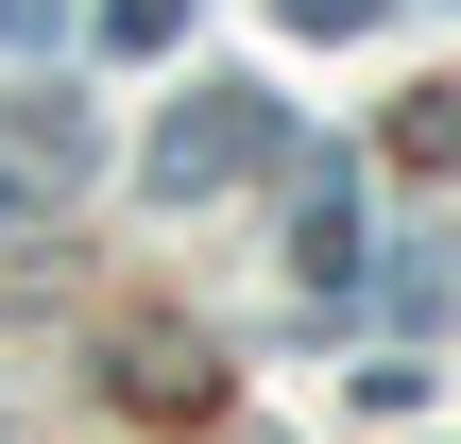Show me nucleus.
<instances>
[{
    "instance_id": "obj_1",
    "label": "nucleus",
    "mask_w": 461,
    "mask_h": 444,
    "mask_svg": "<svg viewBox=\"0 0 461 444\" xmlns=\"http://www.w3.org/2000/svg\"><path fill=\"white\" fill-rule=\"evenodd\" d=\"M257 137H274V103H205V120H188V137L154 154V188H205V171H240Z\"/></svg>"
},
{
    "instance_id": "obj_2",
    "label": "nucleus",
    "mask_w": 461,
    "mask_h": 444,
    "mask_svg": "<svg viewBox=\"0 0 461 444\" xmlns=\"http://www.w3.org/2000/svg\"><path fill=\"white\" fill-rule=\"evenodd\" d=\"M291 17H308V34H359V17H376V0H291Z\"/></svg>"
}]
</instances>
